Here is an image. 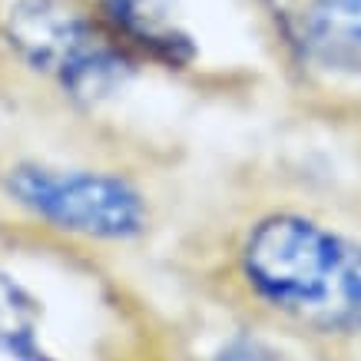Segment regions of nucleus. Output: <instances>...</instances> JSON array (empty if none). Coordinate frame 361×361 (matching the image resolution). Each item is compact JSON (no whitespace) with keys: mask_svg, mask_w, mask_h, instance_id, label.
I'll return each instance as SVG.
<instances>
[{"mask_svg":"<svg viewBox=\"0 0 361 361\" xmlns=\"http://www.w3.org/2000/svg\"><path fill=\"white\" fill-rule=\"evenodd\" d=\"M242 275L265 305L329 331H361V242L279 212L242 245Z\"/></svg>","mask_w":361,"mask_h":361,"instance_id":"f257e3e1","label":"nucleus"},{"mask_svg":"<svg viewBox=\"0 0 361 361\" xmlns=\"http://www.w3.org/2000/svg\"><path fill=\"white\" fill-rule=\"evenodd\" d=\"M4 37L30 70L77 99L116 93L140 60L90 0H13Z\"/></svg>","mask_w":361,"mask_h":361,"instance_id":"f03ea898","label":"nucleus"},{"mask_svg":"<svg viewBox=\"0 0 361 361\" xmlns=\"http://www.w3.org/2000/svg\"><path fill=\"white\" fill-rule=\"evenodd\" d=\"M7 192L37 219L90 239H133L149 219L140 192L106 173L20 163L7 173Z\"/></svg>","mask_w":361,"mask_h":361,"instance_id":"7ed1b4c3","label":"nucleus"},{"mask_svg":"<svg viewBox=\"0 0 361 361\" xmlns=\"http://www.w3.org/2000/svg\"><path fill=\"white\" fill-rule=\"evenodd\" d=\"M97 7L136 56L163 66H186L196 60V44L176 20L173 0H97Z\"/></svg>","mask_w":361,"mask_h":361,"instance_id":"20e7f679","label":"nucleus"},{"mask_svg":"<svg viewBox=\"0 0 361 361\" xmlns=\"http://www.w3.org/2000/svg\"><path fill=\"white\" fill-rule=\"evenodd\" d=\"M298 44L322 70L361 73V0H305Z\"/></svg>","mask_w":361,"mask_h":361,"instance_id":"39448f33","label":"nucleus"},{"mask_svg":"<svg viewBox=\"0 0 361 361\" xmlns=\"http://www.w3.org/2000/svg\"><path fill=\"white\" fill-rule=\"evenodd\" d=\"M40 305L17 279L0 272V355L11 361H54L40 348Z\"/></svg>","mask_w":361,"mask_h":361,"instance_id":"423d86ee","label":"nucleus"},{"mask_svg":"<svg viewBox=\"0 0 361 361\" xmlns=\"http://www.w3.org/2000/svg\"><path fill=\"white\" fill-rule=\"evenodd\" d=\"M216 361H292L285 358L279 348L265 345L259 338H249V335H235L232 341H226L216 355Z\"/></svg>","mask_w":361,"mask_h":361,"instance_id":"0eeeda50","label":"nucleus"}]
</instances>
